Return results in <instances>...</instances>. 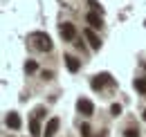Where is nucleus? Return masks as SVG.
<instances>
[{
    "label": "nucleus",
    "instance_id": "nucleus-1",
    "mask_svg": "<svg viewBox=\"0 0 146 137\" xmlns=\"http://www.w3.org/2000/svg\"><path fill=\"white\" fill-rule=\"evenodd\" d=\"M34 45L40 52H50L52 50V38H50V34H34Z\"/></svg>",
    "mask_w": 146,
    "mask_h": 137
},
{
    "label": "nucleus",
    "instance_id": "nucleus-2",
    "mask_svg": "<svg viewBox=\"0 0 146 137\" xmlns=\"http://www.w3.org/2000/svg\"><path fill=\"white\" fill-rule=\"evenodd\" d=\"M76 110H79L83 117H90V115H94V106H92L90 99H79V101H76Z\"/></svg>",
    "mask_w": 146,
    "mask_h": 137
},
{
    "label": "nucleus",
    "instance_id": "nucleus-3",
    "mask_svg": "<svg viewBox=\"0 0 146 137\" xmlns=\"http://www.w3.org/2000/svg\"><path fill=\"white\" fill-rule=\"evenodd\" d=\"M61 36H63V41H68V43L76 41V29H74L72 23H63V25H61Z\"/></svg>",
    "mask_w": 146,
    "mask_h": 137
},
{
    "label": "nucleus",
    "instance_id": "nucleus-4",
    "mask_svg": "<svg viewBox=\"0 0 146 137\" xmlns=\"http://www.w3.org/2000/svg\"><path fill=\"white\" fill-rule=\"evenodd\" d=\"M106 83H110V74H97L94 79H92V90H104V86Z\"/></svg>",
    "mask_w": 146,
    "mask_h": 137
},
{
    "label": "nucleus",
    "instance_id": "nucleus-5",
    "mask_svg": "<svg viewBox=\"0 0 146 137\" xmlns=\"http://www.w3.org/2000/svg\"><path fill=\"white\" fill-rule=\"evenodd\" d=\"M83 34H86V38L90 41V47H92V50H99V47H101V38L94 34V29H92V27H88Z\"/></svg>",
    "mask_w": 146,
    "mask_h": 137
},
{
    "label": "nucleus",
    "instance_id": "nucleus-6",
    "mask_svg": "<svg viewBox=\"0 0 146 137\" xmlns=\"http://www.w3.org/2000/svg\"><path fill=\"white\" fill-rule=\"evenodd\" d=\"M58 117H52V119L47 121V126H45V133H43V137H54L56 130H58Z\"/></svg>",
    "mask_w": 146,
    "mask_h": 137
},
{
    "label": "nucleus",
    "instance_id": "nucleus-7",
    "mask_svg": "<svg viewBox=\"0 0 146 137\" xmlns=\"http://www.w3.org/2000/svg\"><path fill=\"white\" fill-rule=\"evenodd\" d=\"M86 20L90 23L92 29H101V25H104V20H101V14H97V11H90V14L86 16Z\"/></svg>",
    "mask_w": 146,
    "mask_h": 137
},
{
    "label": "nucleus",
    "instance_id": "nucleus-8",
    "mask_svg": "<svg viewBox=\"0 0 146 137\" xmlns=\"http://www.w3.org/2000/svg\"><path fill=\"white\" fill-rule=\"evenodd\" d=\"M63 59H65V65H68V70H70V72H79V68H81V61H79L76 56H72V54H65Z\"/></svg>",
    "mask_w": 146,
    "mask_h": 137
},
{
    "label": "nucleus",
    "instance_id": "nucleus-9",
    "mask_svg": "<svg viewBox=\"0 0 146 137\" xmlns=\"http://www.w3.org/2000/svg\"><path fill=\"white\" fill-rule=\"evenodd\" d=\"M5 124H7L11 130H18V128H20V117H18V112H9V115H7V119H5Z\"/></svg>",
    "mask_w": 146,
    "mask_h": 137
},
{
    "label": "nucleus",
    "instance_id": "nucleus-10",
    "mask_svg": "<svg viewBox=\"0 0 146 137\" xmlns=\"http://www.w3.org/2000/svg\"><path fill=\"white\" fill-rule=\"evenodd\" d=\"M135 90H137L139 94H146V76H139V79H135Z\"/></svg>",
    "mask_w": 146,
    "mask_h": 137
},
{
    "label": "nucleus",
    "instance_id": "nucleus-11",
    "mask_svg": "<svg viewBox=\"0 0 146 137\" xmlns=\"http://www.w3.org/2000/svg\"><path fill=\"white\" fill-rule=\"evenodd\" d=\"M29 130H32V137H40V124H38L36 117L29 121Z\"/></svg>",
    "mask_w": 146,
    "mask_h": 137
},
{
    "label": "nucleus",
    "instance_id": "nucleus-12",
    "mask_svg": "<svg viewBox=\"0 0 146 137\" xmlns=\"http://www.w3.org/2000/svg\"><path fill=\"white\" fill-rule=\"evenodd\" d=\"M124 137H139V128H135V126H128L126 130H124Z\"/></svg>",
    "mask_w": 146,
    "mask_h": 137
},
{
    "label": "nucleus",
    "instance_id": "nucleus-13",
    "mask_svg": "<svg viewBox=\"0 0 146 137\" xmlns=\"http://www.w3.org/2000/svg\"><path fill=\"white\" fill-rule=\"evenodd\" d=\"M36 70H38L36 61H27V63H25V72H27V74H32V72H36Z\"/></svg>",
    "mask_w": 146,
    "mask_h": 137
},
{
    "label": "nucleus",
    "instance_id": "nucleus-14",
    "mask_svg": "<svg viewBox=\"0 0 146 137\" xmlns=\"http://www.w3.org/2000/svg\"><path fill=\"white\" fill-rule=\"evenodd\" d=\"M110 115H112V117H119V115H121V106H119V103H112V106H110Z\"/></svg>",
    "mask_w": 146,
    "mask_h": 137
},
{
    "label": "nucleus",
    "instance_id": "nucleus-15",
    "mask_svg": "<svg viewBox=\"0 0 146 137\" xmlns=\"http://www.w3.org/2000/svg\"><path fill=\"white\" fill-rule=\"evenodd\" d=\"M90 130H92V128L88 126V124H81V137H92Z\"/></svg>",
    "mask_w": 146,
    "mask_h": 137
},
{
    "label": "nucleus",
    "instance_id": "nucleus-16",
    "mask_svg": "<svg viewBox=\"0 0 146 137\" xmlns=\"http://www.w3.org/2000/svg\"><path fill=\"white\" fill-rule=\"evenodd\" d=\"M88 5H90V7H92V11H97V14H99V11H101V5H99V2H97V0H90V2H88Z\"/></svg>",
    "mask_w": 146,
    "mask_h": 137
},
{
    "label": "nucleus",
    "instance_id": "nucleus-17",
    "mask_svg": "<svg viewBox=\"0 0 146 137\" xmlns=\"http://www.w3.org/2000/svg\"><path fill=\"white\" fill-rule=\"evenodd\" d=\"M43 117H45V108L38 106V108H36V119H43Z\"/></svg>",
    "mask_w": 146,
    "mask_h": 137
},
{
    "label": "nucleus",
    "instance_id": "nucleus-18",
    "mask_svg": "<svg viewBox=\"0 0 146 137\" xmlns=\"http://www.w3.org/2000/svg\"><path fill=\"white\" fill-rule=\"evenodd\" d=\"M74 45H76V47H79V50H83V52H86V45H83V43H81V41H74Z\"/></svg>",
    "mask_w": 146,
    "mask_h": 137
},
{
    "label": "nucleus",
    "instance_id": "nucleus-19",
    "mask_svg": "<svg viewBox=\"0 0 146 137\" xmlns=\"http://www.w3.org/2000/svg\"><path fill=\"white\" fill-rule=\"evenodd\" d=\"M144 119H146V110H144Z\"/></svg>",
    "mask_w": 146,
    "mask_h": 137
},
{
    "label": "nucleus",
    "instance_id": "nucleus-20",
    "mask_svg": "<svg viewBox=\"0 0 146 137\" xmlns=\"http://www.w3.org/2000/svg\"><path fill=\"white\" fill-rule=\"evenodd\" d=\"M97 137H104V135H97Z\"/></svg>",
    "mask_w": 146,
    "mask_h": 137
}]
</instances>
